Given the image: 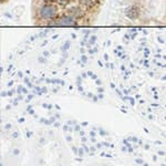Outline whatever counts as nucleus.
<instances>
[{
    "label": "nucleus",
    "mask_w": 166,
    "mask_h": 166,
    "mask_svg": "<svg viewBox=\"0 0 166 166\" xmlns=\"http://www.w3.org/2000/svg\"><path fill=\"white\" fill-rule=\"evenodd\" d=\"M46 1H54V0H46Z\"/></svg>",
    "instance_id": "39448f33"
},
{
    "label": "nucleus",
    "mask_w": 166,
    "mask_h": 166,
    "mask_svg": "<svg viewBox=\"0 0 166 166\" xmlns=\"http://www.w3.org/2000/svg\"><path fill=\"white\" fill-rule=\"evenodd\" d=\"M126 16L130 19H136L140 16V9L137 7H130L126 10Z\"/></svg>",
    "instance_id": "7ed1b4c3"
},
{
    "label": "nucleus",
    "mask_w": 166,
    "mask_h": 166,
    "mask_svg": "<svg viewBox=\"0 0 166 166\" xmlns=\"http://www.w3.org/2000/svg\"><path fill=\"white\" fill-rule=\"evenodd\" d=\"M55 25H76V21L74 19L71 17V16H63L62 18H60L58 21L53 23Z\"/></svg>",
    "instance_id": "f03ea898"
},
{
    "label": "nucleus",
    "mask_w": 166,
    "mask_h": 166,
    "mask_svg": "<svg viewBox=\"0 0 166 166\" xmlns=\"http://www.w3.org/2000/svg\"><path fill=\"white\" fill-rule=\"evenodd\" d=\"M68 48H69V42H67V43H65V46H64V48H63V51H65L67 49H68Z\"/></svg>",
    "instance_id": "20e7f679"
},
{
    "label": "nucleus",
    "mask_w": 166,
    "mask_h": 166,
    "mask_svg": "<svg viewBox=\"0 0 166 166\" xmlns=\"http://www.w3.org/2000/svg\"><path fill=\"white\" fill-rule=\"evenodd\" d=\"M57 15V8L52 4H44L40 8L39 16L42 19H52Z\"/></svg>",
    "instance_id": "f257e3e1"
}]
</instances>
